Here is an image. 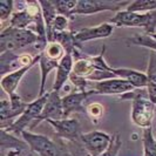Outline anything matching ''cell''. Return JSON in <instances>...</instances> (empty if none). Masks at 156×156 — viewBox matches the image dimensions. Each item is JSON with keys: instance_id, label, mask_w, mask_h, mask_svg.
Returning <instances> with one entry per match:
<instances>
[{"instance_id": "6da1fadb", "label": "cell", "mask_w": 156, "mask_h": 156, "mask_svg": "<svg viewBox=\"0 0 156 156\" xmlns=\"http://www.w3.org/2000/svg\"><path fill=\"white\" fill-rule=\"evenodd\" d=\"M120 100L132 101V120L137 127L143 129L151 127L156 105L149 99L147 88H135L132 92L121 95Z\"/></svg>"}, {"instance_id": "7a4b0ae2", "label": "cell", "mask_w": 156, "mask_h": 156, "mask_svg": "<svg viewBox=\"0 0 156 156\" xmlns=\"http://www.w3.org/2000/svg\"><path fill=\"white\" fill-rule=\"evenodd\" d=\"M46 42L32 30H19L11 26L5 27L0 33V54L6 52H16L28 45H37L38 42Z\"/></svg>"}, {"instance_id": "3957f363", "label": "cell", "mask_w": 156, "mask_h": 156, "mask_svg": "<svg viewBox=\"0 0 156 156\" xmlns=\"http://www.w3.org/2000/svg\"><path fill=\"white\" fill-rule=\"evenodd\" d=\"M23 140L27 142L32 153L39 156H73L68 151L66 144L61 139L56 141L51 140L45 135L32 133L30 130H25L21 133Z\"/></svg>"}, {"instance_id": "277c9868", "label": "cell", "mask_w": 156, "mask_h": 156, "mask_svg": "<svg viewBox=\"0 0 156 156\" xmlns=\"http://www.w3.org/2000/svg\"><path fill=\"white\" fill-rule=\"evenodd\" d=\"M115 27H143L144 34L156 33V9L147 13H135L128 11L117 12L109 21Z\"/></svg>"}, {"instance_id": "5b68a950", "label": "cell", "mask_w": 156, "mask_h": 156, "mask_svg": "<svg viewBox=\"0 0 156 156\" xmlns=\"http://www.w3.org/2000/svg\"><path fill=\"white\" fill-rule=\"evenodd\" d=\"M48 96H49V92H46L44 95L38 96V99H35L34 101L30 102L27 105L25 112L16 119L12 125L8 127L6 130L11 134L13 133V134H20L21 135V133L26 130V128L30 127L40 116L41 112H42L45 105H46Z\"/></svg>"}, {"instance_id": "8992f818", "label": "cell", "mask_w": 156, "mask_h": 156, "mask_svg": "<svg viewBox=\"0 0 156 156\" xmlns=\"http://www.w3.org/2000/svg\"><path fill=\"white\" fill-rule=\"evenodd\" d=\"M130 2L127 1H106V0H80L73 11V16H90L103 11L121 12Z\"/></svg>"}, {"instance_id": "52a82bcc", "label": "cell", "mask_w": 156, "mask_h": 156, "mask_svg": "<svg viewBox=\"0 0 156 156\" xmlns=\"http://www.w3.org/2000/svg\"><path fill=\"white\" fill-rule=\"evenodd\" d=\"M28 103L23 101L19 94H14L8 98V100H1L0 102V126L1 129H7L9 126L23 114Z\"/></svg>"}, {"instance_id": "ba28073f", "label": "cell", "mask_w": 156, "mask_h": 156, "mask_svg": "<svg viewBox=\"0 0 156 156\" xmlns=\"http://www.w3.org/2000/svg\"><path fill=\"white\" fill-rule=\"evenodd\" d=\"M48 125L54 129L56 139L68 140L70 142L81 143L82 132L76 119H61V120H47Z\"/></svg>"}, {"instance_id": "9c48e42d", "label": "cell", "mask_w": 156, "mask_h": 156, "mask_svg": "<svg viewBox=\"0 0 156 156\" xmlns=\"http://www.w3.org/2000/svg\"><path fill=\"white\" fill-rule=\"evenodd\" d=\"M112 135L102 130H94L83 133L81 136V144L90 156L102 155L109 147Z\"/></svg>"}, {"instance_id": "30bf717a", "label": "cell", "mask_w": 156, "mask_h": 156, "mask_svg": "<svg viewBox=\"0 0 156 156\" xmlns=\"http://www.w3.org/2000/svg\"><path fill=\"white\" fill-rule=\"evenodd\" d=\"M61 119H65L62 108V96H60V93L58 92L49 90V96L47 99L46 105L41 112L40 116L30 126V132L44 120L47 121V120H61Z\"/></svg>"}, {"instance_id": "8fae6325", "label": "cell", "mask_w": 156, "mask_h": 156, "mask_svg": "<svg viewBox=\"0 0 156 156\" xmlns=\"http://www.w3.org/2000/svg\"><path fill=\"white\" fill-rule=\"evenodd\" d=\"M92 82V81H90ZM90 89H93L96 95H123L134 90V86L125 79L114 78L109 80H105L100 82H92Z\"/></svg>"}, {"instance_id": "7c38bea8", "label": "cell", "mask_w": 156, "mask_h": 156, "mask_svg": "<svg viewBox=\"0 0 156 156\" xmlns=\"http://www.w3.org/2000/svg\"><path fill=\"white\" fill-rule=\"evenodd\" d=\"M37 55L31 54H16L14 52H6L0 54V74L1 78L12 72L23 68L25 66L31 65L35 60Z\"/></svg>"}, {"instance_id": "4fadbf2b", "label": "cell", "mask_w": 156, "mask_h": 156, "mask_svg": "<svg viewBox=\"0 0 156 156\" xmlns=\"http://www.w3.org/2000/svg\"><path fill=\"white\" fill-rule=\"evenodd\" d=\"M96 95L93 89L87 92H73L62 96V108L65 119H69L73 113H86L85 101L90 96Z\"/></svg>"}, {"instance_id": "5bb4252c", "label": "cell", "mask_w": 156, "mask_h": 156, "mask_svg": "<svg viewBox=\"0 0 156 156\" xmlns=\"http://www.w3.org/2000/svg\"><path fill=\"white\" fill-rule=\"evenodd\" d=\"M115 26L112 25L110 23H105L98 26H93V27H85L81 28L74 33L75 35V40L79 45L83 44V42H88L95 39H102V38H108L113 34Z\"/></svg>"}, {"instance_id": "9a60e30c", "label": "cell", "mask_w": 156, "mask_h": 156, "mask_svg": "<svg viewBox=\"0 0 156 156\" xmlns=\"http://www.w3.org/2000/svg\"><path fill=\"white\" fill-rule=\"evenodd\" d=\"M40 56H41V52L37 54L35 60H34L31 65L25 66L23 68L16 70V72H12V73H9V74H7V75H5V76L1 78L0 85H1V88L4 89V92L8 95V98L16 94V88H18V86H19V83H20V81H21L23 76L26 75V73H28L35 65L39 63Z\"/></svg>"}, {"instance_id": "2e32d148", "label": "cell", "mask_w": 156, "mask_h": 156, "mask_svg": "<svg viewBox=\"0 0 156 156\" xmlns=\"http://www.w3.org/2000/svg\"><path fill=\"white\" fill-rule=\"evenodd\" d=\"M73 66H74V58L73 55L66 54L63 55V58L59 61V66L56 68L55 73V80L53 89L54 92L60 93V90L63 88L65 83L69 80V76L73 72Z\"/></svg>"}, {"instance_id": "e0dca14e", "label": "cell", "mask_w": 156, "mask_h": 156, "mask_svg": "<svg viewBox=\"0 0 156 156\" xmlns=\"http://www.w3.org/2000/svg\"><path fill=\"white\" fill-rule=\"evenodd\" d=\"M109 72L114 73L116 78L125 79L129 81L134 88H147L148 86V79L147 74L136 69H130V68H113L110 67Z\"/></svg>"}, {"instance_id": "ac0fdd59", "label": "cell", "mask_w": 156, "mask_h": 156, "mask_svg": "<svg viewBox=\"0 0 156 156\" xmlns=\"http://www.w3.org/2000/svg\"><path fill=\"white\" fill-rule=\"evenodd\" d=\"M0 148L2 151L5 150H28L30 146L25 140H19V137L14 136L13 134L8 133L6 129L0 130Z\"/></svg>"}, {"instance_id": "d6986e66", "label": "cell", "mask_w": 156, "mask_h": 156, "mask_svg": "<svg viewBox=\"0 0 156 156\" xmlns=\"http://www.w3.org/2000/svg\"><path fill=\"white\" fill-rule=\"evenodd\" d=\"M58 66H59V61H58V60H54V59H52V58H48L47 55H45L41 52V56H40V61H39L40 72H41L39 96H41V95H44V94L46 93V92H45V88H46L47 76H48V74L53 69L56 70Z\"/></svg>"}, {"instance_id": "ffe728a7", "label": "cell", "mask_w": 156, "mask_h": 156, "mask_svg": "<svg viewBox=\"0 0 156 156\" xmlns=\"http://www.w3.org/2000/svg\"><path fill=\"white\" fill-rule=\"evenodd\" d=\"M39 5L42 12V18L46 26V35L47 41L49 42L52 40V26L54 23L55 18L58 16L53 1H39Z\"/></svg>"}, {"instance_id": "44dd1931", "label": "cell", "mask_w": 156, "mask_h": 156, "mask_svg": "<svg viewBox=\"0 0 156 156\" xmlns=\"http://www.w3.org/2000/svg\"><path fill=\"white\" fill-rule=\"evenodd\" d=\"M147 79H148V90L149 99L155 103L156 102V52L151 51L149 54L148 68H147Z\"/></svg>"}, {"instance_id": "7402d4cb", "label": "cell", "mask_w": 156, "mask_h": 156, "mask_svg": "<svg viewBox=\"0 0 156 156\" xmlns=\"http://www.w3.org/2000/svg\"><path fill=\"white\" fill-rule=\"evenodd\" d=\"M89 56L88 55L86 59H79V60H75L74 62V66H73V72L72 74L76 75V76H80V78L83 79H88V76H90L95 72V68L93 67L92 62L89 61Z\"/></svg>"}, {"instance_id": "603a6c76", "label": "cell", "mask_w": 156, "mask_h": 156, "mask_svg": "<svg viewBox=\"0 0 156 156\" xmlns=\"http://www.w3.org/2000/svg\"><path fill=\"white\" fill-rule=\"evenodd\" d=\"M143 156H156V137L154 136L151 127L146 128L142 136Z\"/></svg>"}, {"instance_id": "cb8c5ba5", "label": "cell", "mask_w": 156, "mask_h": 156, "mask_svg": "<svg viewBox=\"0 0 156 156\" xmlns=\"http://www.w3.org/2000/svg\"><path fill=\"white\" fill-rule=\"evenodd\" d=\"M156 9V0H136L130 2L126 11L128 12H135V13H147L150 11Z\"/></svg>"}, {"instance_id": "d4e9b609", "label": "cell", "mask_w": 156, "mask_h": 156, "mask_svg": "<svg viewBox=\"0 0 156 156\" xmlns=\"http://www.w3.org/2000/svg\"><path fill=\"white\" fill-rule=\"evenodd\" d=\"M127 42L129 45H136V46L146 47V48H149V49L156 52V40L153 39L148 34H144V33H142V34H135L133 37L128 38Z\"/></svg>"}, {"instance_id": "484cf974", "label": "cell", "mask_w": 156, "mask_h": 156, "mask_svg": "<svg viewBox=\"0 0 156 156\" xmlns=\"http://www.w3.org/2000/svg\"><path fill=\"white\" fill-rule=\"evenodd\" d=\"M53 2H54L56 13L59 16H63L68 19L73 16V11L75 9L76 4H78V1L75 0H58Z\"/></svg>"}, {"instance_id": "4316f807", "label": "cell", "mask_w": 156, "mask_h": 156, "mask_svg": "<svg viewBox=\"0 0 156 156\" xmlns=\"http://www.w3.org/2000/svg\"><path fill=\"white\" fill-rule=\"evenodd\" d=\"M42 53L45 55H47L48 58H52V59L58 60V61H60L63 58V55L66 54V52H65V49L62 48V46L59 42H56V41H49V42H47V45L45 47V49L42 51Z\"/></svg>"}, {"instance_id": "83f0119b", "label": "cell", "mask_w": 156, "mask_h": 156, "mask_svg": "<svg viewBox=\"0 0 156 156\" xmlns=\"http://www.w3.org/2000/svg\"><path fill=\"white\" fill-rule=\"evenodd\" d=\"M16 2L13 0H0V21H1V30H4L5 23H9V19L12 16V12L14 8Z\"/></svg>"}, {"instance_id": "f1b7e54d", "label": "cell", "mask_w": 156, "mask_h": 156, "mask_svg": "<svg viewBox=\"0 0 156 156\" xmlns=\"http://www.w3.org/2000/svg\"><path fill=\"white\" fill-rule=\"evenodd\" d=\"M121 147H122V141H121L120 135L117 133L113 134V135H112V140H110L109 147H108L107 150L100 156H117Z\"/></svg>"}, {"instance_id": "f546056e", "label": "cell", "mask_w": 156, "mask_h": 156, "mask_svg": "<svg viewBox=\"0 0 156 156\" xmlns=\"http://www.w3.org/2000/svg\"><path fill=\"white\" fill-rule=\"evenodd\" d=\"M103 112H105L103 106L98 103V102H93V103H89L86 106V114L95 123H98V120L101 119V116L103 115Z\"/></svg>"}, {"instance_id": "4dcf8cb0", "label": "cell", "mask_w": 156, "mask_h": 156, "mask_svg": "<svg viewBox=\"0 0 156 156\" xmlns=\"http://www.w3.org/2000/svg\"><path fill=\"white\" fill-rule=\"evenodd\" d=\"M68 25H69V19L63 16H56L53 26H52V40H53V34L54 33H61V32L68 31ZM51 40V41H52Z\"/></svg>"}, {"instance_id": "1f68e13d", "label": "cell", "mask_w": 156, "mask_h": 156, "mask_svg": "<svg viewBox=\"0 0 156 156\" xmlns=\"http://www.w3.org/2000/svg\"><path fill=\"white\" fill-rule=\"evenodd\" d=\"M20 153H21V151H20V150H9V151H8V154H7V156H19L20 155ZM27 156H33V154H28V155Z\"/></svg>"}, {"instance_id": "d6a6232c", "label": "cell", "mask_w": 156, "mask_h": 156, "mask_svg": "<svg viewBox=\"0 0 156 156\" xmlns=\"http://www.w3.org/2000/svg\"><path fill=\"white\" fill-rule=\"evenodd\" d=\"M150 37H151L153 39H155V40H156V33H154V34H150Z\"/></svg>"}, {"instance_id": "836d02e7", "label": "cell", "mask_w": 156, "mask_h": 156, "mask_svg": "<svg viewBox=\"0 0 156 156\" xmlns=\"http://www.w3.org/2000/svg\"><path fill=\"white\" fill-rule=\"evenodd\" d=\"M155 105H156V102H155Z\"/></svg>"}]
</instances>
